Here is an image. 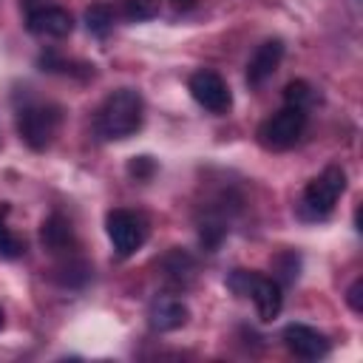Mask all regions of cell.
<instances>
[{"instance_id": "cell-1", "label": "cell", "mask_w": 363, "mask_h": 363, "mask_svg": "<svg viewBox=\"0 0 363 363\" xmlns=\"http://www.w3.org/2000/svg\"><path fill=\"white\" fill-rule=\"evenodd\" d=\"M145 119V102L139 96V91L133 88H119L113 94L105 96V102L96 111V130L102 139L119 142L133 136L142 128Z\"/></svg>"}, {"instance_id": "cell-2", "label": "cell", "mask_w": 363, "mask_h": 363, "mask_svg": "<svg viewBox=\"0 0 363 363\" xmlns=\"http://www.w3.org/2000/svg\"><path fill=\"white\" fill-rule=\"evenodd\" d=\"M227 286L238 298H252L255 312H258L261 320H275L281 306H284L281 284L275 278H264V275L250 272V269H233L230 278H227Z\"/></svg>"}, {"instance_id": "cell-3", "label": "cell", "mask_w": 363, "mask_h": 363, "mask_svg": "<svg viewBox=\"0 0 363 363\" xmlns=\"http://www.w3.org/2000/svg\"><path fill=\"white\" fill-rule=\"evenodd\" d=\"M62 122V111L57 105L28 102L17 111V133L31 150H45Z\"/></svg>"}, {"instance_id": "cell-4", "label": "cell", "mask_w": 363, "mask_h": 363, "mask_svg": "<svg viewBox=\"0 0 363 363\" xmlns=\"http://www.w3.org/2000/svg\"><path fill=\"white\" fill-rule=\"evenodd\" d=\"M343 190H346V173L340 167H326L320 176H315L306 184V190L301 196V216L312 218V221L326 218L335 210Z\"/></svg>"}, {"instance_id": "cell-5", "label": "cell", "mask_w": 363, "mask_h": 363, "mask_svg": "<svg viewBox=\"0 0 363 363\" xmlns=\"http://www.w3.org/2000/svg\"><path fill=\"white\" fill-rule=\"evenodd\" d=\"M306 130V111L284 105L258 125V142L267 150H289Z\"/></svg>"}, {"instance_id": "cell-6", "label": "cell", "mask_w": 363, "mask_h": 363, "mask_svg": "<svg viewBox=\"0 0 363 363\" xmlns=\"http://www.w3.org/2000/svg\"><path fill=\"white\" fill-rule=\"evenodd\" d=\"M105 233H108V238L113 244V252L119 258H128L147 241V221L136 210L116 207L105 218Z\"/></svg>"}, {"instance_id": "cell-7", "label": "cell", "mask_w": 363, "mask_h": 363, "mask_svg": "<svg viewBox=\"0 0 363 363\" xmlns=\"http://www.w3.org/2000/svg\"><path fill=\"white\" fill-rule=\"evenodd\" d=\"M190 88V96L210 113H227L230 105H233V96H230V88L227 82L216 74V71H196L187 82Z\"/></svg>"}, {"instance_id": "cell-8", "label": "cell", "mask_w": 363, "mask_h": 363, "mask_svg": "<svg viewBox=\"0 0 363 363\" xmlns=\"http://www.w3.org/2000/svg\"><path fill=\"white\" fill-rule=\"evenodd\" d=\"M281 340H284V346H286L295 357H301V360H320V357L329 354V340H326V335H320L318 329H312V326H306V323H289V326H284Z\"/></svg>"}, {"instance_id": "cell-9", "label": "cell", "mask_w": 363, "mask_h": 363, "mask_svg": "<svg viewBox=\"0 0 363 363\" xmlns=\"http://www.w3.org/2000/svg\"><path fill=\"white\" fill-rule=\"evenodd\" d=\"M28 31L37 34V37H68L74 31V20L65 9L60 6H37V9H28Z\"/></svg>"}, {"instance_id": "cell-10", "label": "cell", "mask_w": 363, "mask_h": 363, "mask_svg": "<svg viewBox=\"0 0 363 363\" xmlns=\"http://www.w3.org/2000/svg\"><path fill=\"white\" fill-rule=\"evenodd\" d=\"M281 57H284V43H281V40H267V43H261V45L255 48V54L250 57V62H247V82H250L252 88L264 85V82L275 74Z\"/></svg>"}, {"instance_id": "cell-11", "label": "cell", "mask_w": 363, "mask_h": 363, "mask_svg": "<svg viewBox=\"0 0 363 363\" xmlns=\"http://www.w3.org/2000/svg\"><path fill=\"white\" fill-rule=\"evenodd\" d=\"M187 323V306L176 295H159L150 303V326L159 332H173Z\"/></svg>"}, {"instance_id": "cell-12", "label": "cell", "mask_w": 363, "mask_h": 363, "mask_svg": "<svg viewBox=\"0 0 363 363\" xmlns=\"http://www.w3.org/2000/svg\"><path fill=\"white\" fill-rule=\"evenodd\" d=\"M40 238H43V247L51 250V252H74V230H71V221L62 218L60 213H54V216H48L43 221Z\"/></svg>"}, {"instance_id": "cell-13", "label": "cell", "mask_w": 363, "mask_h": 363, "mask_svg": "<svg viewBox=\"0 0 363 363\" xmlns=\"http://www.w3.org/2000/svg\"><path fill=\"white\" fill-rule=\"evenodd\" d=\"M162 267H164V275H167L170 281H176V284H187V278H190L193 269H196L193 258H190L187 252H182V250L167 252L164 261H162Z\"/></svg>"}, {"instance_id": "cell-14", "label": "cell", "mask_w": 363, "mask_h": 363, "mask_svg": "<svg viewBox=\"0 0 363 363\" xmlns=\"http://www.w3.org/2000/svg\"><path fill=\"white\" fill-rule=\"evenodd\" d=\"M85 26L94 37H105L113 26V9L108 3H94L88 11H85Z\"/></svg>"}, {"instance_id": "cell-15", "label": "cell", "mask_w": 363, "mask_h": 363, "mask_svg": "<svg viewBox=\"0 0 363 363\" xmlns=\"http://www.w3.org/2000/svg\"><path fill=\"white\" fill-rule=\"evenodd\" d=\"M272 272H275V281L278 284H292L301 272V258L292 252V250H284L272 258Z\"/></svg>"}, {"instance_id": "cell-16", "label": "cell", "mask_w": 363, "mask_h": 363, "mask_svg": "<svg viewBox=\"0 0 363 363\" xmlns=\"http://www.w3.org/2000/svg\"><path fill=\"white\" fill-rule=\"evenodd\" d=\"M312 99H315V94H312V85L306 79H292L284 88V102L292 105V108H303L306 111L312 105Z\"/></svg>"}, {"instance_id": "cell-17", "label": "cell", "mask_w": 363, "mask_h": 363, "mask_svg": "<svg viewBox=\"0 0 363 363\" xmlns=\"http://www.w3.org/2000/svg\"><path fill=\"white\" fill-rule=\"evenodd\" d=\"M159 3L162 0H125V17L133 23L153 20L159 14Z\"/></svg>"}, {"instance_id": "cell-18", "label": "cell", "mask_w": 363, "mask_h": 363, "mask_svg": "<svg viewBox=\"0 0 363 363\" xmlns=\"http://www.w3.org/2000/svg\"><path fill=\"white\" fill-rule=\"evenodd\" d=\"M26 252V244L6 227V221L0 218V258H20Z\"/></svg>"}, {"instance_id": "cell-19", "label": "cell", "mask_w": 363, "mask_h": 363, "mask_svg": "<svg viewBox=\"0 0 363 363\" xmlns=\"http://www.w3.org/2000/svg\"><path fill=\"white\" fill-rule=\"evenodd\" d=\"M128 173L136 179V182H147L153 173H156V164L150 156H133L130 164H128Z\"/></svg>"}, {"instance_id": "cell-20", "label": "cell", "mask_w": 363, "mask_h": 363, "mask_svg": "<svg viewBox=\"0 0 363 363\" xmlns=\"http://www.w3.org/2000/svg\"><path fill=\"white\" fill-rule=\"evenodd\" d=\"M346 301H349V306H352L354 312H363V278H357V281L349 286Z\"/></svg>"}, {"instance_id": "cell-21", "label": "cell", "mask_w": 363, "mask_h": 363, "mask_svg": "<svg viewBox=\"0 0 363 363\" xmlns=\"http://www.w3.org/2000/svg\"><path fill=\"white\" fill-rule=\"evenodd\" d=\"M196 3H199V0H170V6H173L176 11H190V9H196Z\"/></svg>"}, {"instance_id": "cell-22", "label": "cell", "mask_w": 363, "mask_h": 363, "mask_svg": "<svg viewBox=\"0 0 363 363\" xmlns=\"http://www.w3.org/2000/svg\"><path fill=\"white\" fill-rule=\"evenodd\" d=\"M0 326H3V312H0Z\"/></svg>"}]
</instances>
